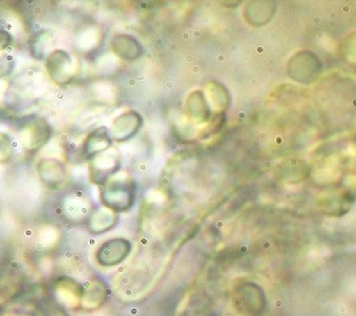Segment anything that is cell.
Listing matches in <instances>:
<instances>
[{
  "label": "cell",
  "instance_id": "6da1fadb",
  "mask_svg": "<svg viewBox=\"0 0 356 316\" xmlns=\"http://www.w3.org/2000/svg\"><path fill=\"white\" fill-rule=\"evenodd\" d=\"M322 62L319 57L309 50H302L293 54L288 62V74L292 80L311 84L321 76Z\"/></svg>",
  "mask_w": 356,
  "mask_h": 316
},
{
  "label": "cell",
  "instance_id": "7a4b0ae2",
  "mask_svg": "<svg viewBox=\"0 0 356 316\" xmlns=\"http://www.w3.org/2000/svg\"><path fill=\"white\" fill-rule=\"evenodd\" d=\"M312 174L311 165L304 160H288L277 168V177L281 181L296 184L305 181Z\"/></svg>",
  "mask_w": 356,
  "mask_h": 316
},
{
  "label": "cell",
  "instance_id": "3957f363",
  "mask_svg": "<svg viewBox=\"0 0 356 316\" xmlns=\"http://www.w3.org/2000/svg\"><path fill=\"white\" fill-rule=\"evenodd\" d=\"M113 47L117 54L124 57V59H136V57L141 54L140 44L130 36H117L113 40Z\"/></svg>",
  "mask_w": 356,
  "mask_h": 316
},
{
  "label": "cell",
  "instance_id": "277c9868",
  "mask_svg": "<svg viewBox=\"0 0 356 316\" xmlns=\"http://www.w3.org/2000/svg\"><path fill=\"white\" fill-rule=\"evenodd\" d=\"M325 171H326V174L321 177L323 180V184H334L335 181H338L342 177L343 165L341 164L339 158L330 157V158H326V161L318 168V176L323 174Z\"/></svg>",
  "mask_w": 356,
  "mask_h": 316
},
{
  "label": "cell",
  "instance_id": "5b68a950",
  "mask_svg": "<svg viewBox=\"0 0 356 316\" xmlns=\"http://www.w3.org/2000/svg\"><path fill=\"white\" fill-rule=\"evenodd\" d=\"M137 113H130V119H129V123L127 119H126V114H123V116L120 119H117L115 123H114V127H113V134L115 135L117 140H126L129 138L130 135L134 134L136 130H138L140 127V117L133 120V117H136Z\"/></svg>",
  "mask_w": 356,
  "mask_h": 316
},
{
  "label": "cell",
  "instance_id": "8992f818",
  "mask_svg": "<svg viewBox=\"0 0 356 316\" xmlns=\"http://www.w3.org/2000/svg\"><path fill=\"white\" fill-rule=\"evenodd\" d=\"M341 53H342L343 59H345L348 63L356 65V32L350 33V35L342 42Z\"/></svg>",
  "mask_w": 356,
  "mask_h": 316
},
{
  "label": "cell",
  "instance_id": "52a82bcc",
  "mask_svg": "<svg viewBox=\"0 0 356 316\" xmlns=\"http://www.w3.org/2000/svg\"><path fill=\"white\" fill-rule=\"evenodd\" d=\"M352 147H353V151H355V154H356V137L353 138V142H352Z\"/></svg>",
  "mask_w": 356,
  "mask_h": 316
}]
</instances>
